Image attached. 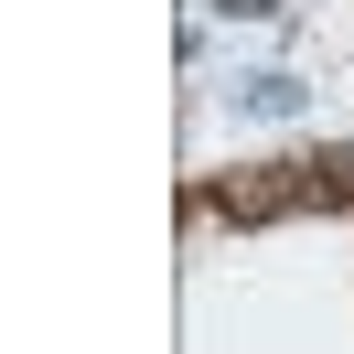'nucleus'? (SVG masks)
<instances>
[{"label": "nucleus", "instance_id": "1", "mask_svg": "<svg viewBox=\"0 0 354 354\" xmlns=\"http://www.w3.org/2000/svg\"><path fill=\"white\" fill-rule=\"evenodd\" d=\"M247 108H268V118H290V108H301V86H290V75H258V86H247Z\"/></svg>", "mask_w": 354, "mask_h": 354}, {"label": "nucleus", "instance_id": "2", "mask_svg": "<svg viewBox=\"0 0 354 354\" xmlns=\"http://www.w3.org/2000/svg\"><path fill=\"white\" fill-rule=\"evenodd\" d=\"M215 11H279V0H215Z\"/></svg>", "mask_w": 354, "mask_h": 354}]
</instances>
